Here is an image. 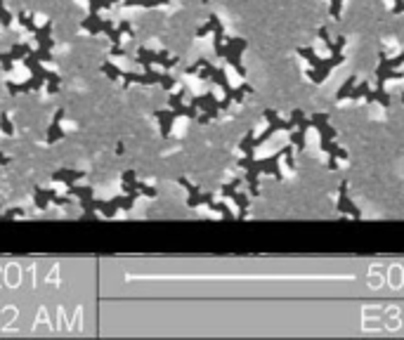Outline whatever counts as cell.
<instances>
[{
    "label": "cell",
    "instance_id": "4",
    "mask_svg": "<svg viewBox=\"0 0 404 340\" xmlns=\"http://www.w3.org/2000/svg\"><path fill=\"white\" fill-rule=\"evenodd\" d=\"M338 210H341V213H350L352 217H359V215H362V213L355 208V203L348 199V182H341V199H338Z\"/></svg>",
    "mask_w": 404,
    "mask_h": 340
},
{
    "label": "cell",
    "instance_id": "5",
    "mask_svg": "<svg viewBox=\"0 0 404 340\" xmlns=\"http://www.w3.org/2000/svg\"><path fill=\"white\" fill-rule=\"evenodd\" d=\"M355 85H357V78L350 76L348 80L341 85V90H338V95H336V97H338V100H345V97H350V93H352V88H355Z\"/></svg>",
    "mask_w": 404,
    "mask_h": 340
},
{
    "label": "cell",
    "instance_id": "9",
    "mask_svg": "<svg viewBox=\"0 0 404 340\" xmlns=\"http://www.w3.org/2000/svg\"><path fill=\"white\" fill-rule=\"evenodd\" d=\"M102 71H104V73H109L111 78H118V76H123V71L118 69L116 64H104V66H102Z\"/></svg>",
    "mask_w": 404,
    "mask_h": 340
},
{
    "label": "cell",
    "instance_id": "10",
    "mask_svg": "<svg viewBox=\"0 0 404 340\" xmlns=\"http://www.w3.org/2000/svg\"><path fill=\"white\" fill-rule=\"evenodd\" d=\"M3 130H5V135H12V123L8 121V116H3Z\"/></svg>",
    "mask_w": 404,
    "mask_h": 340
},
{
    "label": "cell",
    "instance_id": "2",
    "mask_svg": "<svg viewBox=\"0 0 404 340\" xmlns=\"http://www.w3.org/2000/svg\"><path fill=\"white\" fill-rule=\"evenodd\" d=\"M244 50H246V40L244 38H229L227 45L222 47V57L236 69V73H239L241 78L246 76V69H244V64H241V52H244Z\"/></svg>",
    "mask_w": 404,
    "mask_h": 340
},
{
    "label": "cell",
    "instance_id": "8",
    "mask_svg": "<svg viewBox=\"0 0 404 340\" xmlns=\"http://www.w3.org/2000/svg\"><path fill=\"white\" fill-rule=\"evenodd\" d=\"M29 54H31V47L26 45V43H22V45H15V47H12L10 57H12V59H24V57H29Z\"/></svg>",
    "mask_w": 404,
    "mask_h": 340
},
{
    "label": "cell",
    "instance_id": "1",
    "mask_svg": "<svg viewBox=\"0 0 404 340\" xmlns=\"http://www.w3.org/2000/svg\"><path fill=\"white\" fill-rule=\"evenodd\" d=\"M310 123H312V128H317V130H319V142H321V149L329 154V158H343V161H348V158H350L348 151L334 144L336 130L329 125V116H327V114H314V116L310 118Z\"/></svg>",
    "mask_w": 404,
    "mask_h": 340
},
{
    "label": "cell",
    "instance_id": "3",
    "mask_svg": "<svg viewBox=\"0 0 404 340\" xmlns=\"http://www.w3.org/2000/svg\"><path fill=\"white\" fill-rule=\"evenodd\" d=\"M341 47L338 45L334 50V57H329V59H321V62L317 64V66H312L310 71H307V76H310L312 83H324V78L329 76V71L334 69V66H338V64L343 62V52H341Z\"/></svg>",
    "mask_w": 404,
    "mask_h": 340
},
{
    "label": "cell",
    "instance_id": "7",
    "mask_svg": "<svg viewBox=\"0 0 404 340\" xmlns=\"http://www.w3.org/2000/svg\"><path fill=\"white\" fill-rule=\"evenodd\" d=\"M298 54H300V57H305V59L312 64V66H317V64L321 62V59L317 57V52H314V47H298Z\"/></svg>",
    "mask_w": 404,
    "mask_h": 340
},
{
    "label": "cell",
    "instance_id": "6",
    "mask_svg": "<svg viewBox=\"0 0 404 340\" xmlns=\"http://www.w3.org/2000/svg\"><path fill=\"white\" fill-rule=\"evenodd\" d=\"M369 93H371V85L364 80V83H359V85H355V88H352V93H350V100H359V97H366Z\"/></svg>",
    "mask_w": 404,
    "mask_h": 340
},
{
    "label": "cell",
    "instance_id": "11",
    "mask_svg": "<svg viewBox=\"0 0 404 340\" xmlns=\"http://www.w3.org/2000/svg\"><path fill=\"white\" fill-rule=\"evenodd\" d=\"M402 102H404V95H402Z\"/></svg>",
    "mask_w": 404,
    "mask_h": 340
}]
</instances>
